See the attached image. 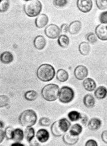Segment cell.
<instances>
[{
  "label": "cell",
  "mask_w": 107,
  "mask_h": 146,
  "mask_svg": "<svg viewBox=\"0 0 107 146\" xmlns=\"http://www.w3.org/2000/svg\"><path fill=\"white\" fill-rule=\"evenodd\" d=\"M96 4L98 8L101 10L107 9V0H96Z\"/></svg>",
  "instance_id": "31"
},
{
  "label": "cell",
  "mask_w": 107,
  "mask_h": 146,
  "mask_svg": "<svg viewBox=\"0 0 107 146\" xmlns=\"http://www.w3.org/2000/svg\"><path fill=\"white\" fill-rule=\"evenodd\" d=\"M14 130V128L11 127H8L6 128L5 134L7 140L12 139Z\"/></svg>",
  "instance_id": "33"
},
{
  "label": "cell",
  "mask_w": 107,
  "mask_h": 146,
  "mask_svg": "<svg viewBox=\"0 0 107 146\" xmlns=\"http://www.w3.org/2000/svg\"><path fill=\"white\" fill-rule=\"evenodd\" d=\"M24 134L23 131L20 128H16L13 131V140L16 142H21L23 140Z\"/></svg>",
  "instance_id": "25"
},
{
  "label": "cell",
  "mask_w": 107,
  "mask_h": 146,
  "mask_svg": "<svg viewBox=\"0 0 107 146\" xmlns=\"http://www.w3.org/2000/svg\"><path fill=\"white\" fill-rule=\"evenodd\" d=\"M51 131L53 135L55 137H61L64 133L59 127L58 121L53 123L51 125Z\"/></svg>",
  "instance_id": "22"
},
{
  "label": "cell",
  "mask_w": 107,
  "mask_h": 146,
  "mask_svg": "<svg viewBox=\"0 0 107 146\" xmlns=\"http://www.w3.org/2000/svg\"><path fill=\"white\" fill-rule=\"evenodd\" d=\"M68 117L71 121H77L81 119L82 116L80 113L76 111H72L68 113Z\"/></svg>",
  "instance_id": "29"
},
{
  "label": "cell",
  "mask_w": 107,
  "mask_h": 146,
  "mask_svg": "<svg viewBox=\"0 0 107 146\" xmlns=\"http://www.w3.org/2000/svg\"><path fill=\"white\" fill-rule=\"evenodd\" d=\"M37 114L33 110L29 109L24 111L19 117L20 124L23 127H29L35 125L37 122Z\"/></svg>",
  "instance_id": "2"
},
{
  "label": "cell",
  "mask_w": 107,
  "mask_h": 146,
  "mask_svg": "<svg viewBox=\"0 0 107 146\" xmlns=\"http://www.w3.org/2000/svg\"><path fill=\"white\" fill-rule=\"evenodd\" d=\"M86 39L88 42L92 44H94L97 41V38L93 33H90L87 35Z\"/></svg>",
  "instance_id": "34"
},
{
  "label": "cell",
  "mask_w": 107,
  "mask_h": 146,
  "mask_svg": "<svg viewBox=\"0 0 107 146\" xmlns=\"http://www.w3.org/2000/svg\"><path fill=\"white\" fill-rule=\"evenodd\" d=\"M74 74L75 77L78 80H83L88 75V70L87 68L84 65H78L75 68Z\"/></svg>",
  "instance_id": "8"
},
{
  "label": "cell",
  "mask_w": 107,
  "mask_h": 146,
  "mask_svg": "<svg viewBox=\"0 0 107 146\" xmlns=\"http://www.w3.org/2000/svg\"><path fill=\"white\" fill-rule=\"evenodd\" d=\"M51 121L49 118L43 117L39 120V124L42 127H49L51 123Z\"/></svg>",
  "instance_id": "32"
},
{
  "label": "cell",
  "mask_w": 107,
  "mask_h": 146,
  "mask_svg": "<svg viewBox=\"0 0 107 146\" xmlns=\"http://www.w3.org/2000/svg\"><path fill=\"white\" fill-rule=\"evenodd\" d=\"M83 103L86 108L91 109L94 106L95 104V98L90 94H87L84 97Z\"/></svg>",
  "instance_id": "17"
},
{
  "label": "cell",
  "mask_w": 107,
  "mask_h": 146,
  "mask_svg": "<svg viewBox=\"0 0 107 146\" xmlns=\"http://www.w3.org/2000/svg\"><path fill=\"white\" fill-rule=\"evenodd\" d=\"M82 129V127L80 124H75L71 127L69 132L72 135L77 136L81 134Z\"/></svg>",
  "instance_id": "27"
},
{
  "label": "cell",
  "mask_w": 107,
  "mask_h": 146,
  "mask_svg": "<svg viewBox=\"0 0 107 146\" xmlns=\"http://www.w3.org/2000/svg\"><path fill=\"white\" fill-rule=\"evenodd\" d=\"M83 86L86 91L92 92L95 90L96 87V84L95 80L90 78H87L85 79L83 82Z\"/></svg>",
  "instance_id": "15"
},
{
  "label": "cell",
  "mask_w": 107,
  "mask_h": 146,
  "mask_svg": "<svg viewBox=\"0 0 107 146\" xmlns=\"http://www.w3.org/2000/svg\"><path fill=\"white\" fill-rule=\"evenodd\" d=\"M60 93L58 86L50 84L44 86L41 90V95L45 100L49 102L54 101L57 99Z\"/></svg>",
  "instance_id": "3"
},
{
  "label": "cell",
  "mask_w": 107,
  "mask_h": 146,
  "mask_svg": "<svg viewBox=\"0 0 107 146\" xmlns=\"http://www.w3.org/2000/svg\"><path fill=\"white\" fill-rule=\"evenodd\" d=\"M5 136V131H4L2 129H1V143L3 142Z\"/></svg>",
  "instance_id": "42"
},
{
  "label": "cell",
  "mask_w": 107,
  "mask_h": 146,
  "mask_svg": "<svg viewBox=\"0 0 107 146\" xmlns=\"http://www.w3.org/2000/svg\"><path fill=\"white\" fill-rule=\"evenodd\" d=\"M97 36L102 41L107 40V25L101 24L98 25L95 29Z\"/></svg>",
  "instance_id": "9"
},
{
  "label": "cell",
  "mask_w": 107,
  "mask_h": 146,
  "mask_svg": "<svg viewBox=\"0 0 107 146\" xmlns=\"http://www.w3.org/2000/svg\"><path fill=\"white\" fill-rule=\"evenodd\" d=\"M95 97L98 99H102L106 97L107 95V89L104 86L99 87L94 92Z\"/></svg>",
  "instance_id": "20"
},
{
  "label": "cell",
  "mask_w": 107,
  "mask_h": 146,
  "mask_svg": "<svg viewBox=\"0 0 107 146\" xmlns=\"http://www.w3.org/2000/svg\"><path fill=\"white\" fill-rule=\"evenodd\" d=\"M24 135L26 140L30 143L35 137V129L31 127H27L25 129Z\"/></svg>",
  "instance_id": "26"
},
{
  "label": "cell",
  "mask_w": 107,
  "mask_h": 146,
  "mask_svg": "<svg viewBox=\"0 0 107 146\" xmlns=\"http://www.w3.org/2000/svg\"><path fill=\"white\" fill-rule=\"evenodd\" d=\"M42 9V5L38 0L27 1L24 5V11L27 16L35 17L38 16Z\"/></svg>",
  "instance_id": "4"
},
{
  "label": "cell",
  "mask_w": 107,
  "mask_h": 146,
  "mask_svg": "<svg viewBox=\"0 0 107 146\" xmlns=\"http://www.w3.org/2000/svg\"><path fill=\"white\" fill-rule=\"evenodd\" d=\"M0 58L1 62L5 64H8L13 61L14 56L12 53L9 51H5L1 54Z\"/></svg>",
  "instance_id": "18"
},
{
  "label": "cell",
  "mask_w": 107,
  "mask_h": 146,
  "mask_svg": "<svg viewBox=\"0 0 107 146\" xmlns=\"http://www.w3.org/2000/svg\"><path fill=\"white\" fill-rule=\"evenodd\" d=\"M69 78V74L66 70L62 69H59L56 72V78L61 82L67 81Z\"/></svg>",
  "instance_id": "19"
},
{
  "label": "cell",
  "mask_w": 107,
  "mask_h": 146,
  "mask_svg": "<svg viewBox=\"0 0 107 146\" xmlns=\"http://www.w3.org/2000/svg\"><path fill=\"white\" fill-rule=\"evenodd\" d=\"M75 96L74 91L71 88L64 86L60 89L59 100L63 104H68L73 100Z\"/></svg>",
  "instance_id": "5"
},
{
  "label": "cell",
  "mask_w": 107,
  "mask_h": 146,
  "mask_svg": "<svg viewBox=\"0 0 107 146\" xmlns=\"http://www.w3.org/2000/svg\"><path fill=\"white\" fill-rule=\"evenodd\" d=\"M9 98L5 95L1 96V108L6 106L9 103Z\"/></svg>",
  "instance_id": "35"
},
{
  "label": "cell",
  "mask_w": 107,
  "mask_h": 146,
  "mask_svg": "<svg viewBox=\"0 0 107 146\" xmlns=\"http://www.w3.org/2000/svg\"><path fill=\"white\" fill-rule=\"evenodd\" d=\"M38 79L44 82H48L54 77L55 71L54 68L49 64H43L38 68L36 72Z\"/></svg>",
  "instance_id": "1"
},
{
  "label": "cell",
  "mask_w": 107,
  "mask_h": 146,
  "mask_svg": "<svg viewBox=\"0 0 107 146\" xmlns=\"http://www.w3.org/2000/svg\"><path fill=\"white\" fill-rule=\"evenodd\" d=\"M38 94L35 90H29L25 94V98L26 100L29 101H33L37 99Z\"/></svg>",
  "instance_id": "28"
},
{
  "label": "cell",
  "mask_w": 107,
  "mask_h": 146,
  "mask_svg": "<svg viewBox=\"0 0 107 146\" xmlns=\"http://www.w3.org/2000/svg\"><path fill=\"white\" fill-rule=\"evenodd\" d=\"M45 33L49 38L55 39L60 36L61 30L57 25L51 24L47 26L45 30Z\"/></svg>",
  "instance_id": "6"
},
{
  "label": "cell",
  "mask_w": 107,
  "mask_h": 146,
  "mask_svg": "<svg viewBox=\"0 0 107 146\" xmlns=\"http://www.w3.org/2000/svg\"><path fill=\"white\" fill-rule=\"evenodd\" d=\"M85 146H98V143L94 139H89L85 143Z\"/></svg>",
  "instance_id": "38"
},
{
  "label": "cell",
  "mask_w": 107,
  "mask_h": 146,
  "mask_svg": "<svg viewBox=\"0 0 107 146\" xmlns=\"http://www.w3.org/2000/svg\"><path fill=\"white\" fill-rule=\"evenodd\" d=\"M99 20L102 24H107V11L102 13L99 16Z\"/></svg>",
  "instance_id": "36"
},
{
  "label": "cell",
  "mask_w": 107,
  "mask_h": 146,
  "mask_svg": "<svg viewBox=\"0 0 107 146\" xmlns=\"http://www.w3.org/2000/svg\"><path fill=\"white\" fill-rule=\"evenodd\" d=\"M78 136H76L72 135L68 132L64 134L62 139L64 143L69 145H73L76 144L79 140Z\"/></svg>",
  "instance_id": "12"
},
{
  "label": "cell",
  "mask_w": 107,
  "mask_h": 146,
  "mask_svg": "<svg viewBox=\"0 0 107 146\" xmlns=\"http://www.w3.org/2000/svg\"><path fill=\"white\" fill-rule=\"evenodd\" d=\"M68 3L67 1H60V0H55L53 1L54 5L56 7H61L65 6Z\"/></svg>",
  "instance_id": "37"
},
{
  "label": "cell",
  "mask_w": 107,
  "mask_h": 146,
  "mask_svg": "<svg viewBox=\"0 0 107 146\" xmlns=\"http://www.w3.org/2000/svg\"><path fill=\"white\" fill-rule=\"evenodd\" d=\"M82 23L80 21H72L69 26V33L72 35H75L78 33L81 30Z\"/></svg>",
  "instance_id": "14"
},
{
  "label": "cell",
  "mask_w": 107,
  "mask_h": 146,
  "mask_svg": "<svg viewBox=\"0 0 107 146\" xmlns=\"http://www.w3.org/2000/svg\"><path fill=\"white\" fill-rule=\"evenodd\" d=\"M59 127L64 133L67 132L71 125V123L66 118H62L58 120Z\"/></svg>",
  "instance_id": "21"
},
{
  "label": "cell",
  "mask_w": 107,
  "mask_h": 146,
  "mask_svg": "<svg viewBox=\"0 0 107 146\" xmlns=\"http://www.w3.org/2000/svg\"><path fill=\"white\" fill-rule=\"evenodd\" d=\"M49 17L45 14H41L36 19L35 25L38 28H43L48 23Z\"/></svg>",
  "instance_id": "10"
},
{
  "label": "cell",
  "mask_w": 107,
  "mask_h": 146,
  "mask_svg": "<svg viewBox=\"0 0 107 146\" xmlns=\"http://www.w3.org/2000/svg\"><path fill=\"white\" fill-rule=\"evenodd\" d=\"M11 146H25L24 145L21 144L19 142H16V143H12Z\"/></svg>",
  "instance_id": "44"
},
{
  "label": "cell",
  "mask_w": 107,
  "mask_h": 146,
  "mask_svg": "<svg viewBox=\"0 0 107 146\" xmlns=\"http://www.w3.org/2000/svg\"><path fill=\"white\" fill-rule=\"evenodd\" d=\"M4 127V123L2 121H1V129Z\"/></svg>",
  "instance_id": "45"
},
{
  "label": "cell",
  "mask_w": 107,
  "mask_h": 146,
  "mask_svg": "<svg viewBox=\"0 0 107 146\" xmlns=\"http://www.w3.org/2000/svg\"><path fill=\"white\" fill-rule=\"evenodd\" d=\"M90 47L88 43L82 42L79 46V51L80 54L84 56H86L89 54L90 52Z\"/></svg>",
  "instance_id": "23"
},
{
  "label": "cell",
  "mask_w": 107,
  "mask_h": 146,
  "mask_svg": "<svg viewBox=\"0 0 107 146\" xmlns=\"http://www.w3.org/2000/svg\"><path fill=\"white\" fill-rule=\"evenodd\" d=\"M57 42L60 46L63 48H65L70 44V39L66 35H61L59 36Z\"/></svg>",
  "instance_id": "24"
},
{
  "label": "cell",
  "mask_w": 107,
  "mask_h": 146,
  "mask_svg": "<svg viewBox=\"0 0 107 146\" xmlns=\"http://www.w3.org/2000/svg\"><path fill=\"white\" fill-rule=\"evenodd\" d=\"M81 119V123H82L83 125H85V124H87L88 119L86 116L85 115V116H84V117H82L81 119Z\"/></svg>",
  "instance_id": "41"
},
{
  "label": "cell",
  "mask_w": 107,
  "mask_h": 146,
  "mask_svg": "<svg viewBox=\"0 0 107 146\" xmlns=\"http://www.w3.org/2000/svg\"><path fill=\"white\" fill-rule=\"evenodd\" d=\"M76 5L79 10L84 13L90 12L93 6L92 2L91 0H78Z\"/></svg>",
  "instance_id": "7"
},
{
  "label": "cell",
  "mask_w": 107,
  "mask_h": 146,
  "mask_svg": "<svg viewBox=\"0 0 107 146\" xmlns=\"http://www.w3.org/2000/svg\"><path fill=\"white\" fill-rule=\"evenodd\" d=\"M69 26L66 24H63L61 25V28H60V30L62 33H67L68 31Z\"/></svg>",
  "instance_id": "39"
},
{
  "label": "cell",
  "mask_w": 107,
  "mask_h": 146,
  "mask_svg": "<svg viewBox=\"0 0 107 146\" xmlns=\"http://www.w3.org/2000/svg\"><path fill=\"white\" fill-rule=\"evenodd\" d=\"M102 140L104 143L107 144V130L104 131L101 134Z\"/></svg>",
  "instance_id": "40"
},
{
  "label": "cell",
  "mask_w": 107,
  "mask_h": 146,
  "mask_svg": "<svg viewBox=\"0 0 107 146\" xmlns=\"http://www.w3.org/2000/svg\"><path fill=\"white\" fill-rule=\"evenodd\" d=\"M31 146H39L40 145L39 143H38L37 140L36 139H33L31 141V143H30Z\"/></svg>",
  "instance_id": "43"
},
{
  "label": "cell",
  "mask_w": 107,
  "mask_h": 146,
  "mask_svg": "<svg viewBox=\"0 0 107 146\" xmlns=\"http://www.w3.org/2000/svg\"><path fill=\"white\" fill-rule=\"evenodd\" d=\"M33 44L35 48L38 50H42L46 45V39L44 36L39 35L36 36L33 41Z\"/></svg>",
  "instance_id": "11"
},
{
  "label": "cell",
  "mask_w": 107,
  "mask_h": 146,
  "mask_svg": "<svg viewBox=\"0 0 107 146\" xmlns=\"http://www.w3.org/2000/svg\"><path fill=\"white\" fill-rule=\"evenodd\" d=\"M38 140L40 143H46L50 137L48 131L45 129H41L37 131L36 135Z\"/></svg>",
  "instance_id": "13"
},
{
  "label": "cell",
  "mask_w": 107,
  "mask_h": 146,
  "mask_svg": "<svg viewBox=\"0 0 107 146\" xmlns=\"http://www.w3.org/2000/svg\"><path fill=\"white\" fill-rule=\"evenodd\" d=\"M101 125L102 121L100 119L98 118H94L89 120L88 127L89 130L95 131L99 129Z\"/></svg>",
  "instance_id": "16"
},
{
  "label": "cell",
  "mask_w": 107,
  "mask_h": 146,
  "mask_svg": "<svg viewBox=\"0 0 107 146\" xmlns=\"http://www.w3.org/2000/svg\"><path fill=\"white\" fill-rule=\"evenodd\" d=\"M10 6V2L8 0H2L0 3V12L3 13L6 12Z\"/></svg>",
  "instance_id": "30"
}]
</instances>
